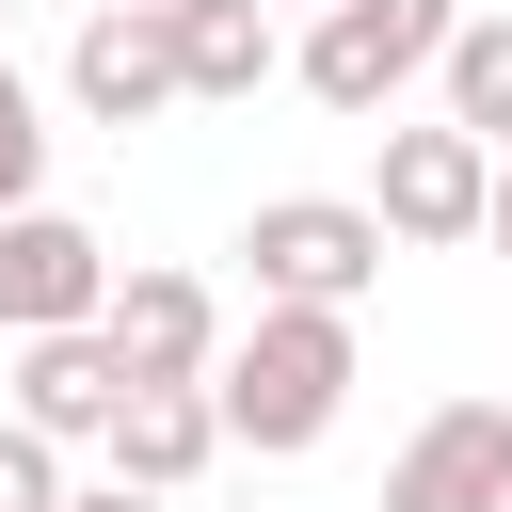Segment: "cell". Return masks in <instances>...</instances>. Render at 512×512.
<instances>
[{
	"mask_svg": "<svg viewBox=\"0 0 512 512\" xmlns=\"http://www.w3.org/2000/svg\"><path fill=\"white\" fill-rule=\"evenodd\" d=\"M208 416H224V448H320L336 416H352V320L336 304H256V336H224L208 352Z\"/></svg>",
	"mask_w": 512,
	"mask_h": 512,
	"instance_id": "1",
	"label": "cell"
},
{
	"mask_svg": "<svg viewBox=\"0 0 512 512\" xmlns=\"http://www.w3.org/2000/svg\"><path fill=\"white\" fill-rule=\"evenodd\" d=\"M240 256H256V304H336V320H352L400 240H384L352 192H272V208L240 224Z\"/></svg>",
	"mask_w": 512,
	"mask_h": 512,
	"instance_id": "2",
	"label": "cell"
},
{
	"mask_svg": "<svg viewBox=\"0 0 512 512\" xmlns=\"http://www.w3.org/2000/svg\"><path fill=\"white\" fill-rule=\"evenodd\" d=\"M464 32V0H336V16H304V96L320 112H384L400 80H432V48Z\"/></svg>",
	"mask_w": 512,
	"mask_h": 512,
	"instance_id": "3",
	"label": "cell"
},
{
	"mask_svg": "<svg viewBox=\"0 0 512 512\" xmlns=\"http://www.w3.org/2000/svg\"><path fill=\"white\" fill-rule=\"evenodd\" d=\"M480 192H496V160L432 112V128H384V176L352 192L384 240H416V256H448V240H480Z\"/></svg>",
	"mask_w": 512,
	"mask_h": 512,
	"instance_id": "4",
	"label": "cell"
},
{
	"mask_svg": "<svg viewBox=\"0 0 512 512\" xmlns=\"http://www.w3.org/2000/svg\"><path fill=\"white\" fill-rule=\"evenodd\" d=\"M64 96H80V128H160L176 112V16L160 0H96L80 48H64Z\"/></svg>",
	"mask_w": 512,
	"mask_h": 512,
	"instance_id": "5",
	"label": "cell"
},
{
	"mask_svg": "<svg viewBox=\"0 0 512 512\" xmlns=\"http://www.w3.org/2000/svg\"><path fill=\"white\" fill-rule=\"evenodd\" d=\"M96 304H112V240L64 208H16L0 224V336H80Z\"/></svg>",
	"mask_w": 512,
	"mask_h": 512,
	"instance_id": "6",
	"label": "cell"
},
{
	"mask_svg": "<svg viewBox=\"0 0 512 512\" xmlns=\"http://www.w3.org/2000/svg\"><path fill=\"white\" fill-rule=\"evenodd\" d=\"M96 352H112L128 384H208V352H224V304H208V272H112V304H96Z\"/></svg>",
	"mask_w": 512,
	"mask_h": 512,
	"instance_id": "7",
	"label": "cell"
},
{
	"mask_svg": "<svg viewBox=\"0 0 512 512\" xmlns=\"http://www.w3.org/2000/svg\"><path fill=\"white\" fill-rule=\"evenodd\" d=\"M384 512H512V416L496 400L416 416V448L384 464Z\"/></svg>",
	"mask_w": 512,
	"mask_h": 512,
	"instance_id": "8",
	"label": "cell"
},
{
	"mask_svg": "<svg viewBox=\"0 0 512 512\" xmlns=\"http://www.w3.org/2000/svg\"><path fill=\"white\" fill-rule=\"evenodd\" d=\"M96 448H112V480H128V496H192V480H208V448H224V416H208V384H128Z\"/></svg>",
	"mask_w": 512,
	"mask_h": 512,
	"instance_id": "9",
	"label": "cell"
},
{
	"mask_svg": "<svg viewBox=\"0 0 512 512\" xmlns=\"http://www.w3.org/2000/svg\"><path fill=\"white\" fill-rule=\"evenodd\" d=\"M112 400H128V368L96 352V320H80V336H16V432L96 448V432H112Z\"/></svg>",
	"mask_w": 512,
	"mask_h": 512,
	"instance_id": "10",
	"label": "cell"
},
{
	"mask_svg": "<svg viewBox=\"0 0 512 512\" xmlns=\"http://www.w3.org/2000/svg\"><path fill=\"white\" fill-rule=\"evenodd\" d=\"M160 16H176V96H256L288 64V32L256 0H160Z\"/></svg>",
	"mask_w": 512,
	"mask_h": 512,
	"instance_id": "11",
	"label": "cell"
},
{
	"mask_svg": "<svg viewBox=\"0 0 512 512\" xmlns=\"http://www.w3.org/2000/svg\"><path fill=\"white\" fill-rule=\"evenodd\" d=\"M432 80H448V128H464L480 160H512V16H464V32L432 48Z\"/></svg>",
	"mask_w": 512,
	"mask_h": 512,
	"instance_id": "12",
	"label": "cell"
},
{
	"mask_svg": "<svg viewBox=\"0 0 512 512\" xmlns=\"http://www.w3.org/2000/svg\"><path fill=\"white\" fill-rule=\"evenodd\" d=\"M16 208H48V96L0 64V224H16Z\"/></svg>",
	"mask_w": 512,
	"mask_h": 512,
	"instance_id": "13",
	"label": "cell"
},
{
	"mask_svg": "<svg viewBox=\"0 0 512 512\" xmlns=\"http://www.w3.org/2000/svg\"><path fill=\"white\" fill-rule=\"evenodd\" d=\"M0 512H64V448L0 416Z\"/></svg>",
	"mask_w": 512,
	"mask_h": 512,
	"instance_id": "14",
	"label": "cell"
},
{
	"mask_svg": "<svg viewBox=\"0 0 512 512\" xmlns=\"http://www.w3.org/2000/svg\"><path fill=\"white\" fill-rule=\"evenodd\" d=\"M64 512H176V496H128V480H64Z\"/></svg>",
	"mask_w": 512,
	"mask_h": 512,
	"instance_id": "15",
	"label": "cell"
},
{
	"mask_svg": "<svg viewBox=\"0 0 512 512\" xmlns=\"http://www.w3.org/2000/svg\"><path fill=\"white\" fill-rule=\"evenodd\" d=\"M480 240H496V256H512V160H496V192H480Z\"/></svg>",
	"mask_w": 512,
	"mask_h": 512,
	"instance_id": "16",
	"label": "cell"
},
{
	"mask_svg": "<svg viewBox=\"0 0 512 512\" xmlns=\"http://www.w3.org/2000/svg\"><path fill=\"white\" fill-rule=\"evenodd\" d=\"M0 32H16V0H0Z\"/></svg>",
	"mask_w": 512,
	"mask_h": 512,
	"instance_id": "17",
	"label": "cell"
},
{
	"mask_svg": "<svg viewBox=\"0 0 512 512\" xmlns=\"http://www.w3.org/2000/svg\"><path fill=\"white\" fill-rule=\"evenodd\" d=\"M496 416H512V400H496Z\"/></svg>",
	"mask_w": 512,
	"mask_h": 512,
	"instance_id": "18",
	"label": "cell"
}]
</instances>
